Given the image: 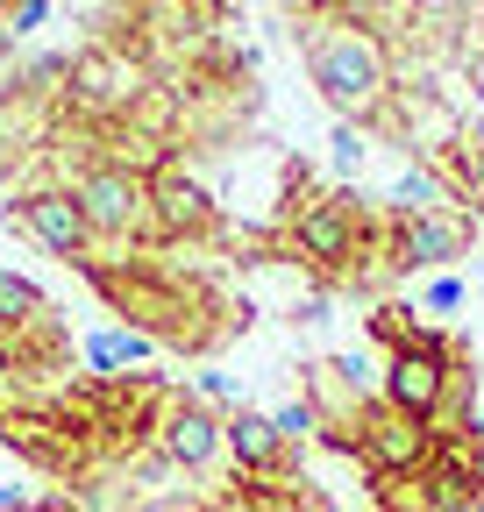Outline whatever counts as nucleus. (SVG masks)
<instances>
[{"mask_svg": "<svg viewBox=\"0 0 484 512\" xmlns=\"http://www.w3.org/2000/svg\"><path fill=\"white\" fill-rule=\"evenodd\" d=\"M79 278L107 299V313H121V328H136L178 356H214L235 328H250V306L235 313V299L214 278L178 271L164 256H93Z\"/></svg>", "mask_w": 484, "mask_h": 512, "instance_id": "obj_1", "label": "nucleus"}, {"mask_svg": "<svg viewBox=\"0 0 484 512\" xmlns=\"http://www.w3.org/2000/svg\"><path fill=\"white\" fill-rule=\"evenodd\" d=\"M292 36H299V57H307L314 93L342 121H356V128L385 121V107H392V64H385V43H378L371 22L349 15L342 0H299Z\"/></svg>", "mask_w": 484, "mask_h": 512, "instance_id": "obj_2", "label": "nucleus"}, {"mask_svg": "<svg viewBox=\"0 0 484 512\" xmlns=\"http://www.w3.org/2000/svg\"><path fill=\"white\" fill-rule=\"evenodd\" d=\"M371 335L385 342V392L378 399L392 413L420 420V427H435V434H442V420H456L449 434H463L470 406H477V384H463L456 342L435 335V328H420V320H406V306L371 313Z\"/></svg>", "mask_w": 484, "mask_h": 512, "instance_id": "obj_3", "label": "nucleus"}, {"mask_svg": "<svg viewBox=\"0 0 484 512\" xmlns=\"http://www.w3.org/2000/svg\"><path fill=\"white\" fill-rule=\"evenodd\" d=\"M307 192V171L292 164V207L278 214V249L292 256L299 271H314L321 285H356L371 278L363 256H385V235H392V214H371L356 207V192H314V200H299ZM392 271V264H385Z\"/></svg>", "mask_w": 484, "mask_h": 512, "instance_id": "obj_4", "label": "nucleus"}, {"mask_svg": "<svg viewBox=\"0 0 484 512\" xmlns=\"http://www.w3.org/2000/svg\"><path fill=\"white\" fill-rule=\"evenodd\" d=\"M72 200L86 207V221H93V235L100 242H157V214H150V171H136V164H121V157H100V164H86L79 171V185H72Z\"/></svg>", "mask_w": 484, "mask_h": 512, "instance_id": "obj_5", "label": "nucleus"}, {"mask_svg": "<svg viewBox=\"0 0 484 512\" xmlns=\"http://www.w3.org/2000/svg\"><path fill=\"white\" fill-rule=\"evenodd\" d=\"M8 221L43 256H57V264H72V271H86L93 256H100V235H93L86 207L72 200V185H22L15 200H8Z\"/></svg>", "mask_w": 484, "mask_h": 512, "instance_id": "obj_6", "label": "nucleus"}, {"mask_svg": "<svg viewBox=\"0 0 484 512\" xmlns=\"http://www.w3.org/2000/svg\"><path fill=\"white\" fill-rule=\"evenodd\" d=\"M435 448H442L435 427H420V420L392 413L385 399H371L363 420H356V448H349V456L371 470V477H413L420 463H435Z\"/></svg>", "mask_w": 484, "mask_h": 512, "instance_id": "obj_7", "label": "nucleus"}, {"mask_svg": "<svg viewBox=\"0 0 484 512\" xmlns=\"http://www.w3.org/2000/svg\"><path fill=\"white\" fill-rule=\"evenodd\" d=\"M65 93L86 107V114H129L150 86H143V64L129 50H114V43H86L79 57H65Z\"/></svg>", "mask_w": 484, "mask_h": 512, "instance_id": "obj_8", "label": "nucleus"}, {"mask_svg": "<svg viewBox=\"0 0 484 512\" xmlns=\"http://www.w3.org/2000/svg\"><path fill=\"white\" fill-rule=\"evenodd\" d=\"M470 235L477 221L442 207V214H392V235H385V264L392 271H435V264H456L470 256Z\"/></svg>", "mask_w": 484, "mask_h": 512, "instance_id": "obj_9", "label": "nucleus"}, {"mask_svg": "<svg viewBox=\"0 0 484 512\" xmlns=\"http://www.w3.org/2000/svg\"><path fill=\"white\" fill-rule=\"evenodd\" d=\"M228 441V413H214L207 399L193 392H164V413H157V456L171 470H207Z\"/></svg>", "mask_w": 484, "mask_h": 512, "instance_id": "obj_10", "label": "nucleus"}, {"mask_svg": "<svg viewBox=\"0 0 484 512\" xmlns=\"http://www.w3.org/2000/svg\"><path fill=\"white\" fill-rule=\"evenodd\" d=\"M150 214H157V242H221V207L200 178H186L178 164L150 171Z\"/></svg>", "mask_w": 484, "mask_h": 512, "instance_id": "obj_11", "label": "nucleus"}, {"mask_svg": "<svg viewBox=\"0 0 484 512\" xmlns=\"http://www.w3.org/2000/svg\"><path fill=\"white\" fill-rule=\"evenodd\" d=\"M221 456L235 463V477H250V484H264V477H292V441H285L278 420L257 413V406H235V413H228Z\"/></svg>", "mask_w": 484, "mask_h": 512, "instance_id": "obj_12", "label": "nucleus"}, {"mask_svg": "<svg viewBox=\"0 0 484 512\" xmlns=\"http://www.w3.org/2000/svg\"><path fill=\"white\" fill-rule=\"evenodd\" d=\"M463 192L435 171V164H406L399 171V185H392V214H442V207H456Z\"/></svg>", "mask_w": 484, "mask_h": 512, "instance_id": "obj_13", "label": "nucleus"}, {"mask_svg": "<svg viewBox=\"0 0 484 512\" xmlns=\"http://www.w3.org/2000/svg\"><path fill=\"white\" fill-rule=\"evenodd\" d=\"M50 320V299L29 285V278H15V271H0V335H29V328H43Z\"/></svg>", "mask_w": 484, "mask_h": 512, "instance_id": "obj_14", "label": "nucleus"}, {"mask_svg": "<svg viewBox=\"0 0 484 512\" xmlns=\"http://www.w3.org/2000/svg\"><path fill=\"white\" fill-rule=\"evenodd\" d=\"M157 342L150 335H136V328H100V335H86V363L100 370V377H129V363H143Z\"/></svg>", "mask_w": 484, "mask_h": 512, "instance_id": "obj_15", "label": "nucleus"}, {"mask_svg": "<svg viewBox=\"0 0 484 512\" xmlns=\"http://www.w3.org/2000/svg\"><path fill=\"white\" fill-rule=\"evenodd\" d=\"M456 185L470 192V207H484V136H463L456 143Z\"/></svg>", "mask_w": 484, "mask_h": 512, "instance_id": "obj_16", "label": "nucleus"}, {"mask_svg": "<svg viewBox=\"0 0 484 512\" xmlns=\"http://www.w3.org/2000/svg\"><path fill=\"white\" fill-rule=\"evenodd\" d=\"M271 420H278V434H285V441H292V448H299V441H307V434H314V427H321V420H314V406H307V399H299V406H285V413H271Z\"/></svg>", "mask_w": 484, "mask_h": 512, "instance_id": "obj_17", "label": "nucleus"}, {"mask_svg": "<svg viewBox=\"0 0 484 512\" xmlns=\"http://www.w3.org/2000/svg\"><path fill=\"white\" fill-rule=\"evenodd\" d=\"M43 15H50V0H15V8H8V36H29Z\"/></svg>", "mask_w": 484, "mask_h": 512, "instance_id": "obj_18", "label": "nucleus"}, {"mask_svg": "<svg viewBox=\"0 0 484 512\" xmlns=\"http://www.w3.org/2000/svg\"><path fill=\"white\" fill-rule=\"evenodd\" d=\"M335 164H342V171H349V164H363V128H356V121H342V128H335Z\"/></svg>", "mask_w": 484, "mask_h": 512, "instance_id": "obj_19", "label": "nucleus"}, {"mask_svg": "<svg viewBox=\"0 0 484 512\" xmlns=\"http://www.w3.org/2000/svg\"><path fill=\"white\" fill-rule=\"evenodd\" d=\"M463 470H470V505H484V441H463Z\"/></svg>", "mask_w": 484, "mask_h": 512, "instance_id": "obj_20", "label": "nucleus"}, {"mask_svg": "<svg viewBox=\"0 0 484 512\" xmlns=\"http://www.w3.org/2000/svg\"><path fill=\"white\" fill-rule=\"evenodd\" d=\"M456 299H463V285H456V278H435V285H428V306H435V313H449Z\"/></svg>", "mask_w": 484, "mask_h": 512, "instance_id": "obj_21", "label": "nucleus"}, {"mask_svg": "<svg viewBox=\"0 0 484 512\" xmlns=\"http://www.w3.org/2000/svg\"><path fill=\"white\" fill-rule=\"evenodd\" d=\"M463 441H484V406H470V427H463Z\"/></svg>", "mask_w": 484, "mask_h": 512, "instance_id": "obj_22", "label": "nucleus"}, {"mask_svg": "<svg viewBox=\"0 0 484 512\" xmlns=\"http://www.w3.org/2000/svg\"><path fill=\"white\" fill-rule=\"evenodd\" d=\"M442 512H484V505H470V498H463V505H442Z\"/></svg>", "mask_w": 484, "mask_h": 512, "instance_id": "obj_23", "label": "nucleus"}, {"mask_svg": "<svg viewBox=\"0 0 484 512\" xmlns=\"http://www.w3.org/2000/svg\"><path fill=\"white\" fill-rule=\"evenodd\" d=\"M8 8H15V0H0V15H8Z\"/></svg>", "mask_w": 484, "mask_h": 512, "instance_id": "obj_24", "label": "nucleus"}, {"mask_svg": "<svg viewBox=\"0 0 484 512\" xmlns=\"http://www.w3.org/2000/svg\"><path fill=\"white\" fill-rule=\"evenodd\" d=\"M207 512H228V505H207Z\"/></svg>", "mask_w": 484, "mask_h": 512, "instance_id": "obj_25", "label": "nucleus"}]
</instances>
